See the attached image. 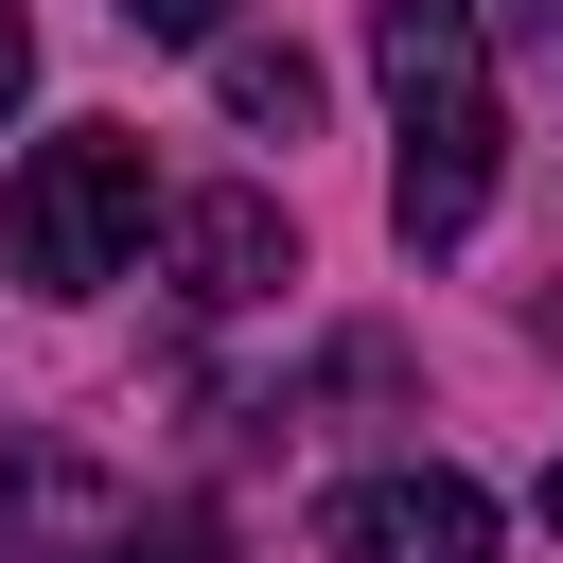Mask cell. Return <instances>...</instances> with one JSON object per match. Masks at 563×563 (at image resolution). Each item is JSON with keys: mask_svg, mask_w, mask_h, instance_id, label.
Instances as JSON below:
<instances>
[{"mask_svg": "<svg viewBox=\"0 0 563 563\" xmlns=\"http://www.w3.org/2000/svg\"><path fill=\"white\" fill-rule=\"evenodd\" d=\"M369 53H387V229L405 246H457L493 211V158H510V106H493V0H369Z\"/></svg>", "mask_w": 563, "mask_h": 563, "instance_id": "1", "label": "cell"}, {"mask_svg": "<svg viewBox=\"0 0 563 563\" xmlns=\"http://www.w3.org/2000/svg\"><path fill=\"white\" fill-rule=\"evenodd\" d=\"M141 211H158L141 141H123V123H70V141L18 158V194H0V264H18L35 299H106V282L141 264Z\"/></svg>", "mask_w": 563, "mask_h": 563, "instance_id": "2", "label": "cell"}, {"mask_svg": "<svg viewBox=\"0 0 563 563\" xmlns=\"http://www.w3.org/2000/svg\"><path fill=\"white\" fill-rule=\"evenodd\" d=\"M334 563H493V493L405 457V475H352L334 493Z\"/></svg>", "mask_w": 563, "mask_h": 563, "instance_id": "3", "label": "cell"}, {"mask_svg": "<svg viewBox=\"0 0 563 563\" xmlns=\"http://www.w3.org/2000/svg\"><path fill=\"white\" fill-rule=\"evenodd\" d=\"M176 282H194L211 317L282 299V282H299V229H282V194H194V211H176Z\"/></svg>", "mask_w": 563, "mask_h": 563, "instance_id": "4", "label": "cell"}, {"mask_svg": "<svg viewBox=\"0 0 563 563\" xmlns=\"http://www.w3.org/2000/svg\"><path fill=\"white\" fill-rule=\"evenodd\" d=\"M106 528H123V493L88 457H53V440L0 457V563H106Z\"/></svg>", "mask_w": 563, "mask_h": 563, "instance_id": "5", "label": "cell"}, {"mask_svg": "<svg viewBox=\"0 0 563 563\" xmlns=\"http://www.w3.org/2000/svg\"><path fill=\"white\" fill-rule=\"evenodd\" d=\"M211 88H229V123H264V141L317 123V70H299L282 35H211Z\"/></svg>", "mask_w": 563, "mask_h": 563, "instance_id": "6", "label": "cell"}, {"mask_svg": "<svg viewBox=\"0 0 563 563\" xmlns=\"http://www.w3.org/2000/svg\"><path fill=\"white\" fill-rule=\"evenodd\" d=\"M106 563H229V528L176 493V510H123V528H106Z\"/></svg>", "mask_w": 563, "mask_h": 563, "instance_id": "7", "label": "cell"}, {"mask_svg": "<svg viewBox=\"0 0 563 563\" xmlns=\"http://www.w3.org/2000/svg\"><path fill=\"white\" fill-rule=\"evenodd\" d=\"M123 35H158V53H211V35H229V0H123Z\"/></svg>", "mask_w": 563, "mask_h": 563, "instance_id": "8", "label": "cell"}, {"mask_svg": "<svg viewBox=\"0 0 563 563\" xmlns=\"http://www.w3.org/2000/svg\"><path fill=\"white\" fill-rule=\"evenodd\" d=\"M18 88H35V18L0 0V123H18Z\"/></svg>", "mask_w": 563, "mask_h": 563, "instance_id": "9", "label": "cell"}, {"mask_svg": "<svg viewBox=\"0 0 563 563\" xmlns=\"http://www.w3.org/2000/svg\"><path fill=\"white\" fill-rule=\"evenodd\" d=\"M545 528H563V475H545Z\"/></svg>", "mask_w": 563, "mask_h": 563, "instance_id": "10", "label": "cell"}]
</instances>
